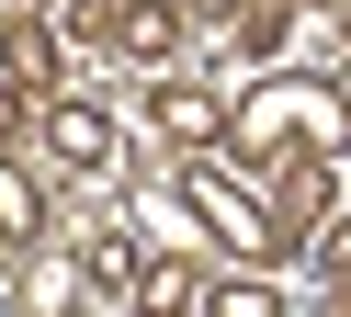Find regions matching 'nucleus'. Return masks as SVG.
Returning <instances> with one entry per match:
<instances>
[{"label": "nucleus", "mask_w": 351, "mask_h": 317, "mask_svg": "<svg viewBox=\"0 0 351 317\" xmlns=\"http://www.w3.org/2000/svg\"><path fill=\"white\" fill-rule=\"evenodd\" d=\"M317 261H328V272H351V215H340V226L317 238Z\"/></svg>", "instance_id": "9d476101"}, {"label": "nucleus", "mask_w": 351, "mask_h": 317, "mask_svg": "<svg viewBox=\"0 0 351 317\" xmlns=\"http://www.w3.org/2000/svg\"><path fill=\"white\" fill-rule=\"evenodd\" d=\"M170 193H182V204H193V215H204V226H215L227 249H283L272 204H250V193H238L227 170H215V158H182V181H170Z\"/></svg>", "instance_id": "f257e3e1"}, {"label": "nucleus", "mask_w": 351, "mask_h": 317, "mask_svg": "<svg viewBox=\"0 0 351 317\" xmlns=\"http://www.w3.org/2000/svg\"><path fill=\"white\" fill-rule=\"evenodd\" d=\"M159 125L170 136H215V102H204V91H159Z\"/></svg>", "instance_id": "6e6552de"}, {"label": "nucleus", "mask_w": 351, "mask_h": 317, "mask_svg": "<svg viewBox=\"0 0 351 317\" xmlns=\"http://www.w3.org/2000/svg\"><path fill=\"white\" fill-rule=\"evenodd\" d=\"M34 215H46V193H34V181L23 170H12V158H0V238H23V226Z\"/></svg>", "instance_id": "0eeeda50"}, {"label": "nucleus", "mask_w": 351, "mask_h": 317, "mask_svg": "<svg viewBox=\"0 0 351 317\" xmlns=\"http://www.w3.org/2000/svg\"><path fill=\"white\" fill-rule=\"evenodd\" d=\"M12 125H23V102H12V68H0V136H12Z\"/></svg>", "instance_id": "9b49d317"}, {"label": "nucleus", "mask_w": 351, "mask_h": 317, "mask_svg": "<svg viewBox=\"0 0 351 317\" xmlns=\"http://www.w3.org/2000/svg\"><path fill=\"white\" fill-rule=\"evenodd\" d=\"M0 68H12L23 91H46L57 80V34H46V23H0Z\"/></svg>", "instance_id": "20e7f679"}, {"label": "nucleus", "mask_w": 351, "mask_h": 317, "mask_svg": "<svg viewBox=\"0 0 351 317\" xmlns=\"http://www.w3.org/2000/svg\"><path fill=\"white\" fill-rule=\"evenodd\" d=\"M80 272H91V294H102V306H114V294H136V283H147V261H136V249L114 238V226H102V238L80 249Z\"/></svg>", "instance_id": "39448f33"}, {"label": "nucleus", "mask_w": 351, "mask_h": 317, "mask_svg": "<svg viewBox=\"0 0 351 317\" xmlns=\"http://www.w3.org/2000/svg\"><path fill=\"white\" fill-rule=\"evenodd\" d=\"M114 45H125V57H170V45H182V12H170V0H125Z\"/></svg>", "instance_id": "7ed1b4c3"}, {"label": "nucleus", "mask_w": 351, "mask_h": 317, "mask_svg": "<svg viewBox=\"0 0 351 317\" xmlns=\"http://www.w3.org/2000/svg\"><path fill=\"white\" fill-rule=\"evenodd\" d=\"M46 136H57V158H69V170H102V158H114V113H102V102H57Z\"/></svg>", "instance_id": "f03ea898"}, {"label": "nucleus", "mask_w": 351, "mask_h": 317, "mask_svg": "<svg viewBox=\"0 0 351 317\" xmlns=\"http://www.w3.org/2000/svg\"><path fill=\"white\" fill-rule=\"evenodd\" d=\"M136 294H147V306H204L215 283H204L193 261H147V283H136Z\"/></svg>", "instance_id": "423d86ee"}, {"label": "nucleus", "mask_w": 351, "mask_h": 317, "mask_svg": "<svg viewBox=\"0 0 351 317\" xmlns=\"http://www.w3.org/2000/svg\"><path fill=\"white\" fill-rule=\"evenodd\" d=\"M204 306H227V317H261V306H283V294H272V283H215Z\"/></svg>", "instance_id": "1a4fd4ad"}]
</instances>
